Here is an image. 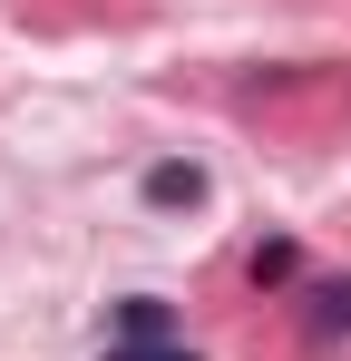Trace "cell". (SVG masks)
Listing matches in <instances>:
<instances>
[{"instance_id": "2", "label": "cell", "mask_w": 351, "mask_h": 361, "mask_svg": "<svg viewBox=\"0 0 351 361\" xmlns=\"http://www.w3.org/2000/svg\"><path fill=\"white\" fill-rule=\"evenodd\" d=\"M166 332H176V312L156 293H127V302H117V342H166Z\"/></svg>"}, {"instance_id": "3", "label": "cell", "mask_w": 351, "mask_h": 361, "mask_svg": "<svg viewBox=\"0 0 351 361\" xmlns=\"http://www.w3.org/2000/svg\"><path fill=\"white\" fill-rule=\"evenodd\" d=\"M302 302H312V332H351V274L342 283H312Z\"/></svg>"}, {"instance_id": "4", "label": "cell", "mask_w": 351, "mask_h": 361, "mask_svg": "<svg viewBox=\"0 0 351 361\" xmlns=\"http://www.w3.org/2000/svg\"><path fill=\"white\" fill-rule=\"evenodd\" d=\"M292 264H302V254H292L283 235H273V244H254V283H292Z\"/></svg>"}, {"instance_id": "5", "label": "cell", "mask_w": 351, "mask_h": 361, "mask_svg": "<svg viewBox=\"0 0 351 361\" xmlns=\"http://www.w3.org/2000/svg\"><path fill=\"white\" fill-rule=\"evenodd\" d=\"M98 361H195V352H176V342H108Z\"/></svg>"}, {"instance_id": "1", "label": "cell", "mask_w": 351, "mask_h": 361, "mask_svg": "<svg viewBox=\"0 0 351 361\" xmlns=\"http://www.w3.org/2000/svg\"><path fill=\"white\" fill-rule=\"evenodd\" d=\"M147 205H205V166H195V157L147 166Z\"/></svg>"}]
</instances>
